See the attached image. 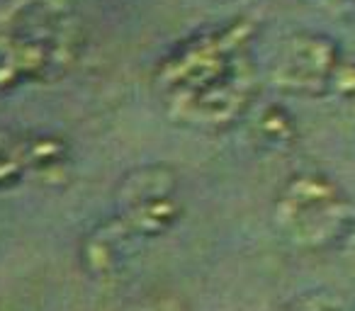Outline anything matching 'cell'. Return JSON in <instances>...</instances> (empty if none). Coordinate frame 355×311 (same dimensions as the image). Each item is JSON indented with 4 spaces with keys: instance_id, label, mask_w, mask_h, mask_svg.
I'll return each mask as SVG.
<instances>
[{
    "instance_id": "cell-3",
    "label": "cell",
    "mask_w": 355,
    "mask_h": 311,
    "mask_svg": "<svg viewBox=\"0 0 355 311\" xmlns=\"http://www.w3.org/2000/svg\"><path fill=\"white\" fill-rule=\"evenodd\" d=\"M338 51L326 37H295L282 59V83L302 93H319L334 78Z\"/></svg>"
},
{
    "instance_id": "cell-4",
    "label": "cell",
    "mask_w": 355,
    "mask_h": 311,
    "mask_svg": "<svg viewBox=\"0 0 355 311\" xmlns=\"http://www.w3.org/2000/svg\"><path fill=\"white\" fill-rule=\"evenodd\" d=\"M20 143L27 173H32L37 180L49 183L66 173L71 159L66 139L56 134H30V136H20Z\"/></svg>"
},
{
    "instance_id": "cell-7",
    "label": "cell",
    "mask_w": 355,
    "mask_h": 311,
    "mask_svg": "<svg viewBox=\"0 0 355 311\" xmlns=\"http://www.w3.org/2000/svg\"><path fill=\"white\" fill-rule=\"evenodd\" d=\"M336 3H340V0H336ZM343 3H355V0H343Z\"/></svg>"
},
{
    "instance_id": "cell-1",
    "label": "cell",
    "mask_w": 355,
    "mask_h": 311,
    "mask_svg": "<svg viewBox=\"0 0 355 311\" xmlns=\"http://www.w3.org/2000/svg\"><path fill=\"white\" fill-rule=\"evenodd\" d=\"M80 20L71 0L0 3V93L54 80L80 51Z\"/></svg>"
},
{
    "instance_id": "cell-6",
    "label": "cell",
    "mask_w": 355,
    "mask_h": 311,
    "mask_svg": "<svg viewBox=\"0 0 355 311\" xmlns=\"http://www.w3.org/2000/svg\"><path fill=\"white\" fill-rule=\"evenodd\" d=\"M258 129L270 146H285V143L295 141V124H292L290 114L280 107H268L258 119Z\"/></svg>"
},
{
    "instance_id": "cell-5",
    "label": "cell",
    "mask_w": 355,
    "mask_h": 311,
    "mask_svg": "<svg viewBox=\"0 0 355 311\" xmlns=\"http://www.w3.org/2000/svg\"><path fill=\"white\" fill-rule=\"evenodd\" d=\"M27 168L22 159L20 136L0 129V193L17 188L25 180Z\"/></svg>"
},
{
    "instance_id": "cell-2",
    "label": "cell",
    "mask_w": 355,
    "mask_h": 311,
    "mask_svg": "<svg viewBox=\"0 0 355 311\" xmlns=\"http://www.w3.org/2000/svg\"><path fill=\"white\" fill-rule=\"evenodd\" d=\"M277 219L300 243H324L353 224V209L326 175L300 173L280 190Z\"/></svg>"
}]
</instances>
